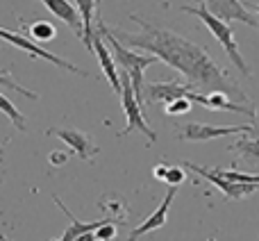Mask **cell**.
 Masks as SVG:
<instances>
[{"instance_id":"6da1fadb","label":"cell","mask_w":259,"mask_h":241,"mask_svg":"<svg viewBox=\"0 0 259 241\" xmlns=\"http://www.w3.org/2000/svg\"><path fill=\"white\" fill-rule=\"evenodd\" d=\"M130 18L134 23H139L141 32H125L118 30V27H109L121 44H127L132 48H141L146 53L159 57V62L173 66L175 71H180L184 75L189 89L200 91V94L202 91H209V94L211 91H221V94H228L237 103L252 107L250 96L239 87V82L232 80V75L221 64H216L211 59V55L202 46L191 44L189 39L175 34L173 30L150 25V23H146L139 16H130Z\"/></svg>"},{"instance_id":"7a4b0ae2","label":"cell","mask_w":259,"mask_h":241,"mask_svg":"<svg viewBox=\"0 0 259 241\" xmlns=\"http://www.w3.org/2000/svg\"><path fill=\"white\" fill-rule=\"evenodd\" d=\"M96 30L100 32V36H103L105 41H107L109 46H112L114 50V59H116L118 68H121L123 73H127L130 80H132V87H134V94H137L139 103H146V87H143V71H146L148 66H152V64L159 62V57H155V55H139L134 53V50H127L125 44H121V41L114 36V32L109 30L107 25H105L103 18H96Z\"/></svg>"},{"instance_id":"3957f363","label":"cell","mask_w":259,"mask_h":241,"mask_svg":"<svg viewBox=\"0 0 259 241\" xmlns=\"http://www.w3.org/2000/svg\"><path fill=\"white\" fill-rule=\"evenodd\" d=\"M180 12L193 14V16L200 18L202 25H205L207 30L211 32V36H214V39L219 41L221 46H223L225 55H228L230 62L237 66V71L243 73L246 77H252V71L248 68L246 59H243L241 53H239V44H237V39H234V30L230 27V23H225V21H221V18H216L214 14L207 9L205 3H200V5H182V7H180Z\"/></svg>"},{"instance_id":"277c9868","label":"cell","mask_w":259,"mask_h":241,"mask_svg":"<svg viewBox=\"0 0 259 241\" xmlns=\"http://www.w3.org/2000/svg\"><path fill=\"white\" fill-rule=\"evenodd\" d=\"M121 80H123V94H121V107H123V114H125V128L116 134L118 139H123L125 134L134 132H143L148 137V143H155L157 141V132L148 125V118L146 114L141 112V103H139L137 94H134V87H132V80H130L127 73L121 71Z\"/></svg>"},{"instance_id":"5b68a950","label":"cell","mask_w":259,"mask_h":241,"mask_svg":"<svg viewBox=\"0 0 259 241\" xmlns=\"http://www.w3.org/2000/svg\"><path fill=\"white\" fill-rule=\"evenodd\" d=\"M0 36H3L7 44H12V46H16L18 50H25L27 55H32V57H39V59H46V62H50V64H55L57 68H64V71H68V73H75V75H82V77H89V73L84 71V68H80V66H75L73 62H66L64 57H59V55H53V53H48L46 48H41L36 41H32V39H27V36H23V34H16V32H12V30H7V27H3L0 30Z\"/></svg>"},{"instance_id":"8992f818","label":"cell","mask_w":259,"mask_h":241,"mask_svg":"<svg viewBox=\"0 0 259 241\" xmlns=\"http://www.w3.org/2000/svg\"><path fill=\"white\" fill-rule=\"evenodd\" d=\"M252 132L257 134V125H202V123H189L180 130L182 141H211L219 137H230V134H243Z\"/></svg>"},{"instance_id":"52a82bcc","label":"cell","mask_w":259,"mask_h":241,"mask_svg":"<svg viewBox=\"0 0 259 241\" xmlns=\"http://www.w3.org/2000/svg\"><path fill=\"white\" fill-rule=\"evenodd\" d=\"M184 169L193 171L196 175H202L205 180H209L214 187H219L221 191L225 193V198H230V200H241V198L250 196V193H257L259 191V184H250V182H232V180H225L221 178V175H216L214 169H205V166H198V164H191V162H187L184 164Z\"/></svg>"},{"instance_id":"ba28073f","label":"cell","mask_w":259,"mask_h":241,"mask_svg":"<svg viewBox=\"0 0 259 241\" xmlns=\"http://www.w3.org/2000/svg\"><path fill=\"white\" fill-rule=\"evenodd\" d=\"M46 134H48V137L62 139V141L84 162L94 159V157L98 155V146L94 143V137L87 134V132H82V130H75V128H48L46 130Z\"/></svg>"},{"instance_id":"9c48e42d","label":"cell","mask_w":259,"mask_h":241,"mask_svg":"<svg viewBox=\"0 0 259 241\" xmlns=\"http://www.w3.org/2000/svg\"><path fill=\"white\" fill-rule=\"evenodd\" d=\"M207 9L214 14L216 18L225 23H246V25L255 27L259 25V16L252 12H248V7L241 3V0H205Z\"/></svg>"},{"instance_id":"30bf717a","label":"cell","mask_w":259,"mask_h":241,"mask_svg":"<svg viewBox=\"0 0 259 241\" xmlns=\"http://www.w3.org/2000/svg\"><path fill=\"white\" fill-rule=\"evenodd\" d=\"M94 53L98 55L103 75L107 77V82L112 85L114 94L121 96L123 94V80H121V73H118V64H116V59L112 57V53H109V48H107V41L100 36V32L94 34Z\"/></svg>"},{"instance_id":"8fae6325","label":"cell","mask_w":259,"mask_h":241,"mask_svg":"<svg viewBox=\"0 0 259 241\" xmlns=\"http://www.w3.org/2000/svg\"><path fill=\"white\" fill-rule=\"evenodd\" d=\"M175 193H178V187H170L168 191H166L164 200L159 203V207H157V210L152 212L146 221H143V223H139L137 228L127 234V241H137L139 237L152 232V230H159L161 225L166 223V219H168V210H170V205H173V200H175Z\"/></svg>"},{"instance_id":"7c38bea8","label":"cell","mask_w":259,"mask_h":241,"mask_svg":"<svg viewBox=\"0 0 259 241\" xmlns=\"http://www.w3.org/2000/svg\"><path fill=\"white\" fill-rule=\"evenodd\" d=\"M39 3H44V7L48 9L53 16L64 21L80 39H84V23H82L80 9L73 7V3H68V0H39Z\"/></svg>"},{"instance_id":"4fadbf2b","label":"cell","mask_w":259,"mask_h":241,"mask_svg":"<svg viewBox=\"0 0 259 241\" xmlns=\"http://www.w3.org/2000/svg\"><path fill=\"white\" fill-rule=\"evenodd\" d=\"M189 85L173 80V82H152L146 87V103H173L178 98H187L189 96Z\"/></svg>"},{"instance_id":"5bb4252c","label":"cell","mask_w":259,"mask_h":241,"mask_svg":"<svg viewBox=\"0 0 259 241\" xmlns=\"http://www.w3.org/2000/svg\"><path fill=\"white\" fill-rule=\"evenodd\" d=\"M53 200H55V205H57L59 210H62L64 214L68 216V221H71V223H68V228L64 230V234H62L59 239H55V241H75L77 237H80V234H84V232H96L98 228H103L105 223H109V221H112V219H100V221H91V223H84V221L75 219V216H73V212H68V207L64 205V203L59 200L57 196H53Z\"/></svg>"},{"instance_id":"9a60e30c","label":"cell","mask_w":259,"mask_h":241,"mask_svg":"<svg viewBox=\"0 0 259 241\" xmlns=\"http://www.w3.org/2000/svg\"><path fill=\"white\" fill-rule=\"evenodd\" d=\"M75 7L80 9V16H82V23H84V46L87 50H94V34L96 30L94 25V18H98V0H75Z\"/></svg>"},{"instance_id":"2e32d148","label":"cell","mask_w":259,"mask_h":241,"mask_svg":"<svg viewBox=\"0 0 259 241\" xmlns=\"http://www.w3.org/2000/svg\"><path fill=\"white\" fill-rule=\"evenodd\" d=\"M230 150L239 152V155L243 157V159L248 162H257L259 159V137L255 139H239V141H234L232 146H230Z\"/></svg>"},{"instance_id":"e0dca14e","label":"cell","mask_w":259,"mask_h":241,"mask_svg":"<svg viewBox=\"0 0 259 241\" xmlns=\"http://www.w3.org/2000/svg\"><path fill=\"white\" fill-rule=\"evenodd\" d=\"M27 32H30L32 39L36 41H50L57 36V27L48 21H36V23H30L27 25Z\"/></svg>"},{"instance_id":"ac0fdd59","label":"cell","mask_w":259,"mask_h":241,"mask_svg":"<svg viewBox=\"0 0 259 241\" xmlns=\"http://www.w3.org/2000/svg\"><path fill=\"white\" fill-rule=\"evenodd\" d=\"M0 107H3V112L7 114L9 120H12V123L16 125V128L21 130V132H25V130H27V125H25V116H23V114L18 112L16 107H14V105H12V100H9L5 94L0 96Z\"/></svg>"},{"instance_id":"d6986e66","label":"cell","mask_w":259,"mask_h":241,"mask_svg":"<svg viewBox=\"0 0 259 241\" xmlns=\"http://www.w3.org/2000/svg\"><path fill=\"white\" fill-rule=\"evenodd\" d=\"M0 85H3V89H14V91L23 94L25 98H30V100H36V98H39V94H34V91H30V89H25V87H21L18 82H14V80H12V73H9V68H3V73H0Z\"/></svg>"},{"instance_id":"ffe728a7","label":"cell","mask_w":259,"mask_h":241,"mask_svg":"<svg viewBox=\"0 0 259 241\" xmlns=\"http://www.w3.org/2000/svg\"><path fill=\"white\" fill-rule=\"evenodd\" d=\"M164 112L168 116H180V114H189L191 112V100L189 98H178L173 103H166L164 105Z\"/></svg>"},{"instance_id":"44dd1931","label":"cell","mask_w":259,"mask_h":241,"mask_svg":"<svg viewBox=\"0 0 259 241\" xmlns=\"http://www.w3.org/2000/svg\"><path fill=\"white\" fill-rule=\"evenodd\" d=\"M116 234H118V230H116V223H114V221H109V223H105L103 228L96 230L98 241H112V239H116Z\"/></svg>"},{"instance_id":"7402d4cb","label":"cell","mask_w":259,"mask_h":241,"mask_svg":"<svg viewBox=\"0 0 259 241\" xmlns=\"http://www.w3.org/2000/svg\"><path fill=\"white\" fill-rule=\"evenodd\" d=\"M184 178H187V173H184L182 166H170L168 169V178H166V182L170 184V187H180V184L184 182Z\"/></svg>"},{"instance_id":"603a6c76","label":"cell","mask_w":259,"mask_h":241,"mask_svg":"<svg viewBox=\"0 0 259 241\" xmlns=\"http://www.w3.org/2000/svg\"><path fill=\"white\" fill-rule=\"evenodd\" d=\"M48 162L53 166H64L68 162V152H59V150H53L50 152V157H48Z\"/></svg>"},{"instance_id":"cb8c5ba5","label":"cell","mask_w":259,"mask_h":241,"mask_svg":"<svg viewBox=\"0 0 259 241\" xmlns=\"http://www.w3.org/2000/svg\"><path fill=\"white\" fill-rule=\"evenodd\" d=\"M168 169H170V166H166V164H157L155 169H152V175H155V180H159V182H166V178H168Z\"/></svg>"},{"instance_id":"d4e9b609","label":"cell","mask_w":259,"mask_h":241,"mask_svg":"<svg viewBox=\"0 0 259 241\" xmlns=\"http://www.w3.org/2000/svg\"><path fill=\"white\" fill-rule=\"evenodd\" d=\"M75 241H98V237H96V232H84V234H80Z\"/></svg>"},{"instance_id":"484cf974","label":"cell","mask_w":259,"mask_h":241,"mask_svg":"<svg viewBox=\"0 0 259 241\" xmlns=\"http://www.w3.org/2000/svg\"><path fill=\"white\" fill-rule=\"evenodd\" d=\"M255 12H257V16H259V3H257V7H255Z\"/></svg>"},{"instance_id":"4316f807","label":"cell","mask_w":259,"mask_h":241,"mask_svg":"<svg viewBox=\"0 0 259 241\" xmlns=\"http://www.w3.org/2000/svg\"><path fill=\"white\" fill-rule=\"evenodd\" d=\"M3 241H9V237H3Z\"/></svg>"}]
</instances>
